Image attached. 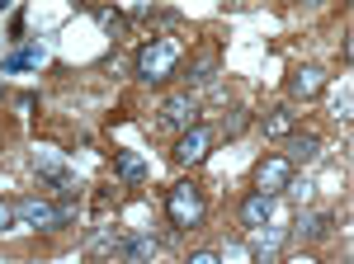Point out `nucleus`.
I'll list each match as a JSON object with an SVG mask.
<instances>
[{
  "mask_svg": "<svg viewBox=\"0 0 354 264\" xmlns=\"http://www.w3.org/2000/svg\"><path fill=\"white\" fill-rule=\"evenodd\" d=\"M113 175H118L123 185H142V180H147V160L137 156V151H118V156H113Z\"/></svg>",
  "mask_w": 354,
  "mask_h": 264,
  "instance_id": "8",
  "label": "nucleus"
},
{
  "mask_svg": "<svg viewBox=\"0 0 354 264\" xmlns=\"http://www.w3.org/2000/svg\"><path fill=\"white\" fill-rule=\"evenodd\" d=\"M245 123H250V113H232L222 132H227V137H241V132H245Z\"/></svg>",
  "mask_w": 354,
  "mask_h": 264,
  "instance_id": "16",
  "label": "nucleus"
},
{
  "mask_svg": "<svg viewBox=\"0 0 354 264\" xmlns=\"http://www.w3.org/2000/svg\"><path fill=\"white\" fill-rule=\"evenodd\" d=\"M208 151H213V132L203 128V123H194V128L180 137V147H175V160H180V165H198V160L208 156Z\"/></svg>",
  "mask_w": 354,
  "mask_h": 264,
  "instance_id": "5",
  "label": "nucleus"
},
{
  "mask_svg": "<svg viewBox=\"0 0 354 264\" xmlns=\"http://www.w3.org/2000/svg\"><path fill=\"white\" fill-rule=\"evenodd\" d=\"M330 222H335L330 212H302L298 227H302V236H307V241H322V236L330 232Z\"/></svg>",
  "mask_w": 354,
  "mask_h": 264,
  "instance_id": "12",
  "label": "nucleus"
},
{
  "mask_svg": "<svg viewBox=\"0 0 354 264\" xmlns=\"http://www.w3.org/2000/svg\"><path fill=\"white\" fill-rule=\"evenodd\" d=\"M185 264H222V260H218V255H213V250H194V255H189V260H185Z\"/></svg>",
  "mask_w": 354,
  "mask_h": 264,
  "instance_id": "17",
  "label": "nucleus"
},
{
  "mask_svg": "<svg viewBox=\"0 0 354 264\" xmlns=\"http://www.w3.org/2000/svg\"><path fill=\"white\" fill-rule=\"evenodd\" d=\"M326 90V71L322 66H298L293 76H288V95L293 100H317Z\"/></svg>",
  "mask_w": 354,
  "mask_h": 264,
  "instance_id": "7",
  "label": "nucleus"
},
{
  "mask_svg": "<svg viewBox=\"0 0 354 264\" xmlns=\"http://www.w3.org/2000/svg\"><path fill=\"white\" fill-rule=\"evenodd\" d=\"M38 62H43V48H19L15 57L0 62V71H24V66H38Z\"/></svg>",
  "mask_w": 354,
  "mask_h": 264,
  "instance_id": "13",
  "label": "nucleus"
},
{
  "mask_svg": "<svg viewBox=\"0 0 354 264\" xmlns=\"http://www.w3.org/2000/svg\"><path fill=\"white\" fill-rule=\"evenodd\" d=\"M118 250H123L133 264H151V260H156V241H151V236H128Z\"/></svg>",
  "mask_w": 354,
  "mask_h": 264,
  "instance_id": "11",
  "label": "nucleus"
},
{
  "mask_svg": "<svg viewBox=\"0 0 354 264\" xmlns=\"http://www.w3.org/2000/svg\"><path fill=\"white\" fill-rule=\"evenodd\" d=\"M265 132H270V137H288V132H293V113H288V109H270V113H265Z\"/></svg>",
  "mask_w": 354,
  "mask_h": 264,
  "instance_id": "14",
  "label": "nucleus"
},
{
  "mask_svg": "<svg viewBox=\"0 0 354 264\" xmlns=\"http://www.w3.org/2000/svg\"><path fill=\"white\" fill-rule=\"evenodd\" d=\"M10 227H15V208H10V203H0V232H10Z\"/></svg>",
  "mask_w": 354,
  "mask_h": 264,
  "instance_id": "19",
  "label": "nucleus"
},
{
  "mask_svg": "<svg viewBox=\"0 0 354 264\" xmlns=\"http://www.w3.org/2000/svg\"><path fill=\"white\" fill-rule=\"evenodd\" d=\"M10 208H15V222H24L33 232H57V227L71 222V208H57L48 198H19V203H10Z\"/></svg>",
  "mask_w": 354,
  "mask_h": 264,
  "instance_id": "2",
  "label": "nucleus"
},
{
  "mask_svg": "<svg viewBox=\"0 0 354 264\" xmlns=\"http://www.w3.org/2000/svg\"><path fill=\"white\" fill-rule=\"evenodd\" d=\"M322 156V137H317V132H298V137H288V165H293V160H317Z\"/></svg>",
  "mask_w": 354,
  "mask_h": 264,
  "instance_id": "10",
  "label": "nucleus"
},
{
  "mask_svg": "<svg viewBox=\"0 0 354 264\" xmlns=\"http://www.w3.org/2000/svg\"><path fill=\"white\" fill-rule=\"evenodd\" d=\"M330 109H335V118H354V95H350V90H340Z\"/></svg>",
  "mask_w": 354,
  "mask_h": 264,
  "instance_id": "15",
  "label": "nucleus"
},
{
  "mask_svg": "<svg viewBox=\"0 0 354 264\" xmlns=\"http://www.w3.org/2000/svg\"><path fill=\"white\" fill-rule=\"evenodd\" d=\"M270 217H274V198L270 194H250V198L241 203V222L245 227H265Z\"/></svg>",
  "mask_w": 354,
  "mask_h": 264,
  "instance_id": "9",
  "label": "nucleus"
},
{
  "mask_svg": "<svg viewBox=\"0 0 354 264\" xmlns=\"http://www.w3.org/2000/svg\"><path fill=\"white\" fill-rule=\"evenodd\" d=\"M165 212H170V222L175 227H198L203 222V194H198V185H175L170 189V198H165Z\"/></svg>",
  "mask_w": 354,
  "mask_h": 264,
  "instance_id": "3",
  "label": "nucleus"
},
{
  "mask_svg": "<svg viewBox=\"0 0 354 264\" xmlns=\"http://www.w3.org/2000/svg\"><path fill=\"white\" fill-rule=\"evenodd\" d=\"M180 38H151L142 53H137V80H147V85H161V80L175 76V66H180Z\"/></svg>",
  "mask_w": 354,
  "mask_h": 264,
  "instance_id": "1",
  "label": "nucleus"
},
{
  "mask_svg": "<svg viewBox=\"0 0 354 264\" xmlns=\"http://www.w3.org/2000/svg\"><path fill=\"white\" fill-rule=\"evenodd\" d=\"M100 24H109V28H118V33H123V15H113V10H100Z\"/></svg>",
  "mask_w": 354,
  "mask_h": 264,
  "instance_id": "18",
  "label": "nucleus"
},
{
  "mask_svg": "<svg viewBox=\"0 0 354 264\" xmlns=\"http://www.w3.org/2000/svg\"><path fill=\"white\" fill-rule=\"evenodd\" d=\"M161 123L165 128H185L189 132L198 123V104H194V95H170L161 104Z\"/></svg>",
  "mask_w": 354,
  "mask_h": 264,
  "instance_id": "6",
  "label": "nucleus"
},
{
  "mask_svg": "<svg viewBox=\"0 0 354 264\" xmlns=\"http://www.w3.org/2000/svg\"><path fill=\"white\" fill-rule=\"evenodd\" d=\"M255 194H283V189H293V165H288V160L283 156H265L260 160V165H255Z\"/></svg>",
  "mask_w": 354,
  "mask_h": 264,
  "instance_id": "4",
  "label": "nucleus"
}]
</instances>
